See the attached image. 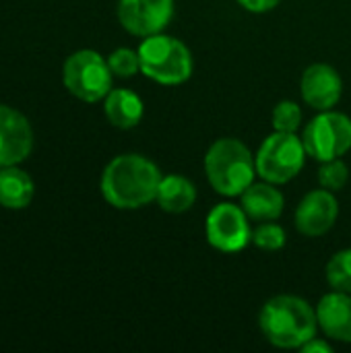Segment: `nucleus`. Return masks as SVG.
<instances>
[{
  "label": "nucleus",
  "mask_w": 351,
  "mask_h": 353,
  "mask_svg": "<svg viewBox=\"0 0 351 353\" xmlns=\"http://www.w3.org/2000/svg\"><path fill=\"white\" fill-rule=\"evenodd\" d=\"M157 163L139 153L114 157L101 174V194L108 205L122 211H132L149 205L157 196L161 182Z\"/></svg>",
  "instance_id": "f257e3e1"
},
{
  "label": "nucleus",
  "mask_w": 351,
  "mask_h": 353,
  "mask_svg": "<svg viewBox=\"0 0 351 353\" xmlns=\"http://www.w3.org/2000/svg\"><path fill=\"white\" fill-rule=\"evenodd\" d=\"M263 337L279 350H300L317 335V310L300 296L281 294L265 302L259 314Z\"/></svg>",
  "instance_id": "f03ea898"
},
{
  "label": "nucleus",
  "mask_w": 351,
  "mask_h": 353,
  "mask_svg": "<svg viewBox=\"0 0 351 353\" xmlns=\"http://www.w3.org/2000/svg\"><path fill=\"white\" fill-rule=\"evenodd\" d=\"M205 174L211 188L221 196H240L259 176L252 151L232 137L217 139L207 149Z\"/></svg>",
  "instance_id": "7ed1b4c3"
},
{
  "label": "nucleus",
  "mask_w": 351,
  "mask_h": 353,
  "mask_svg": "<svg viewBox=\"0 0 351 353\" xmlns=\"http://www.w3.org/2000/svg\"><path fill=\"white\" fill-rule=\"evenodd\" d=\"M137 52L141 60V72L159 85H182L192 77V54L178 37L166 35L163 31L143 37Z\"/></svg>",
  "instance_id": "20e7f679"
},
{
  "label": "nucleus",
  "mask_w": 351,
  "mask_h": 353,
  "mask_svg": "<svg viewBox=\"0 0 351 353\" xmlns=\"http://www.w3.org/2000/svg\"><path fill=\"white\" fill-rule=\"evenodd\" d=\"M306 157L308 153H306L302 137H298L296 132L275 130L261 143L254 155L257 174L265 182H271L277 186L288 184L302 172Z\"/></svg>",
  "instance_id": "39448f33"
},
{
  "label": "nucleus",
  "mask_w": 351,
  "mask_h": 353,
  "mask_svg": "<svg viewBox=\"0 0 351 353\" xmlns=\"http://www.w3.org/2000/svg\"><path fill=\"white\" fill-rule=\"evenodd\" d=\"M62 81L70 95L85 103H95L106 99L112 91L114 72L99 52L79 50L66 58L62 66Z\"/></svg>",
  "instance_id": "423d86ee"
},
{
  "label": "nucleus",
  "mask_w": 351,
  "mask_h": 353,
  "mask_svg": "<svg viewBox=\"0 0 351 353\" xmlns=\"http://www.w3.org/2000/svg\"><path fill=\"white\" fill-rule=\"evenodd\" d=\"M308 157L317 161H331L343 157L351 149V118L343 112H319L302 132Z\"/></svg>",
  "instance_id": "0eeeda50"
},
{
  "label": "nucleus",
  "mask_w": 351,
  "mask_h": 353,
  "mask_svg": "<svg viewBox=\"0 0 351 353\" xmlns=\"http://www.w3.org/2000/svg\"><path fill=\"white\" fill-rule=\"evenodd\" d=\"M248 219L250 217L246 215L242 205H234V203L215 205L205 219L207 242L223 254L242 252L252 242V230Z\"/></svg>",
  "instance_id": "6e6552de"
},
{
  "label": "nucleus",
  "mask_w": 351,
  "mask_h": 353,
  "mask_svg": "<svg viewBox=\"0 0 351 353\" xmlns=\"http://www.w3.org/2000/svg\"><path fill=\"white\" fill-rule=\"evenodd\" d=\"M172 17L174 0H118V21L137 37L161 33Z\"/></svg>",
  "instance_id": "1a4fd4ad"
},
{
  "label": "nucleus",
  "mask_w": 351,
  "mask_h": 353,
  "mask_svg": "<svg viewBox=\"0 0 351 353\" xmlns=\"http://www.w3.org/2000/svg\"><path fill=\"white\" fill-rule=\"evenodd\" d=\"M337 217H339V203L335 199V192L327 188H317L310 190L296 207L294 223L302 236L321 238L329 230H333Z\"/></svg>",
  "instance_id": "9d476101"
},
{
  "label": "nucleus",
  "mask_w": 351,
  "mask_h": 353,
  "mask_svg": "<svg viewBox=\"0 0 351 353\" xmlns=\"http://www.w3.org/2000/svg\"><path fill=\"white\" fill-rule=\"evenodd\" d=\"M33 151V128L19 110L0 103V168L19 165Z\"/></svg>",
  "instance_id": "9b49d317"
},
{
  "label": "nucleus",
  "mask_w": 351,
  "mask_h": 353,
  "mask_svg": "<svg viewBox=\"0 0 351 353\" xmlns=\"http://www.w3.org/2000/svg\"><path fill=\"white\" fill-rule=\"evenodd\" d=\"M300 93L306 105L314 108L317 112L333 110L343 93V81L331 64L317 62L310 64L300 79Z\"/></svg>",
  "instance_id": "f8f14e48"
},
{
  "label": "nucleus",
  "mask_w": 351,
  "mask_h": 353,
  "mask_svg": "<svg viewBox=\"0 0 351 353\" xmlns=\"http://www.w3.org/2000/svg\"><path fill=\"white\" fill-rule=\"evenodd\" d=\"M317 319L323 333L341 343H351V294L331 290L317 304Z\"/></svg>",
  "instance_id": "ddd939ff"
},
{
  "label": "nucleus",
  "mask_w": 351,
  "mask_h": 353,
  "mask_svg": "<svg viewBox=\"0 0 351 353\" xmlns=\"http://www.w3.org/2000/svg\"><path fill=\"white\" fill-rule=\"evenodd\" d=\"M240 205L252 221H275L283 213V192L271 182H252L242 194Z\"/></svg>",
  "instance_id": "4468645a"
},
{
  "label": "nucleus",
  "mask_w": 351,
  "mask_h": 353,
  "mask_svg": "<svg viewBox=\"0 0 351 353\" xmlns=\"http://www.w3.org/2000/svg\"><path fill=\"white\" fill-rule=\"evenodd\" d=\"M103 114L108 122L120 130L134 128L145 114L143 99L130 89H112L103 99Z\"/></svg>",
  "instance_id": "2eb2a0df"
},
{
  "label": "nucleus",
  "mask_w": 351,
  "mask_h": 353,
  "mask_svg": "<svg viewBox=\"0 0 351 353\" xmlns=\"http://www.w3.org/2000/svg\"><path fill=\"white\" fill-rule=\"evenodd\" d=\"M155 201L166 213H172V215L186 213L197 203V186L186 176L168 174L159 182Z\"/></svg>",
  "instance_id": "dca6fc26"
},
{
  "label": "nucleus",
  "mask_w": 351,
  "mask_h": 353,
  "mask_svg": "<svg viewBox=\"0 0 351 353\" xmlns=\"http://www.w3.org/2000/svg\"><path fill=\"white\" fill-rule=\"evenodd\" d=\"M35 194V184L27 172L19 165L0 168V207L19 211L31 205Z\"/></svg>",
  "instance_id": "f3484780"
},
{
  "label": "nucleus",
  "mask_w": 351,
  "mask_h": 353,
  "mask_svg": "<svg viewBox=\"0 0 351 353\" xmlns=\"http://www.w3.org/2000/svg\"><path fill=\"white\" fill-rule=\"evenodd\" d=\"M325 275L331 290L351 294V248H343L329 259Z\"/></svg>",
  "instance_id": "a211bd4d"
},
{
  "label": "nucleus",
  "mask_w": 351,
  "mask_h": 353,
  "mask_svg": "<svg viewBox=\"0 0 351 353\" xmlns=\"http://www.w3.org/2000/svg\"><path fill=\"white\" fill-rule=\"evenodd\" d=\"M288 236L285 230L279 223L273 221H261L254 230H252V244L265 252H277L285 246Z\"/></svg>",
  "instance_id": "6ab92c4d"
},
{
  "label": "nucleus",
  "mask_w": 351,
  "mask_h": 353,
  "mask_svg": "<svg viewBox=\"0 0 351 353\" xmlns=\"http://www.w3.org/2000/svg\"><path fill=\"white\" fill-rule=\"evenodd\" d=\"M348 180H350V168H348V163L341 157L321 163V170H319V184H321V188L337 192V190L345 188Z\"/></svg>",
  "instance_id": "aec40b11"
},
{
  "label": "nucleus",
  "mask_w": 351,
  "mask_h": 353,
  "mask_svg": "<svg viewBox=\"0 0 351 353\" xmlns=\"http://www.w3.org/2000/svg\"><path fill=\"white\" fill-rule=\"evenodd\" d=\"M273 128L279 132H298L302 126V110L294 99H283L273 108Z\"/></svg>",
  "instance_id": "412c9836"
},
{
  "label": "nucleus",
  "mask_w": 351,
  "mask_h": 353,
  "mask_svg": "<svg viewBox=\"0 0 351 353\" xmlns=\"http://www.w3.org/2000/svg\"><path fill=\"white\" fill-rule=\"evenodd\" d=\"M108 64L114 72V77L120 79H130L137 72H141V60H139V52L130 50V48H118L108 56Z\"/></svg>",
  "instance_id": "4be33fe9"
},
{
  "label": "nucleus",
  "mask_w": 351,
  "mask_h": 353,
  "mask_svg": "<svg viewBox=\"0 0 351 353\" xmlns=\"http://www.w3.org/2000/svg\"><path fill=\"white\" fill-rule=\"evenodd\" d=\"M281 0H238V4L248 10V12H257V14H263V12H269L273 10Z\"/></svg>",
  "instance_id": "5701e85b"
},
{
  "label": "nucleus",
  "mask_w": 351,
  "mask_h": 353,
  "mask_svg": "<svg viewBox=\"0 0 351 353\" xmlns=\"http://www.w3.org/2000/svg\"><path fill=\"white\" fill-rule=\"evenodd\" d=\"M300 350L304 353H331L333 347H331L325 339H317V335H314V337H312L310 341H306Z\"/></svg>",
  "instance_id": "b1692460"
}]
</instances>
